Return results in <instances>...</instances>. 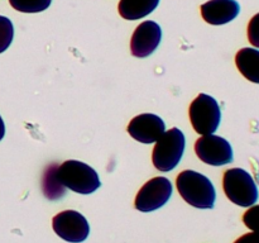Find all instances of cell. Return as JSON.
Instances as JSON below:
<instances>
[{
  "label": "cell",
  "instance_id": "obj_1",
  "mask_svg": "<svg viewBox=\"0 0 259 243\" xmlns=\"http://www.w3.org/2000/svg\"><path fill=\"white\" fill-rule=\"evenodd\" d=\"M177 190L187 204L197 209H212L217 191L209 177L194 170L180 172L176 179Z\"/></svg>",
  "mask_w": 259,
  "mask_h": 243
},
{
  "label": "cell",
  "instance_id": "obj_2",
  "mask_svg": "<svg viewBox=\"0 0 259 243\" xmlns=\"http://www.w3.org/2000/svg\"><path fill=\"white\" fill-rule=\"evenodd\" d=\"M55 174L63 186L77 194H93L101 185L98 172L88 164L77 159L65 161L56 169Z\"/></svg>",
  "mask_w": 259,
  "mask_h": 243
},
{
  "label": "cell",
  "instance_id": "obj_3",
  "mask_svg": "<svg viewBox=\"0 0 259 243\" xmlns=\"http://www.w3.org/2000/svg\"><path fill=\"white\" fill-rule=\"evenodd\" d=\"M223 187L228 199L235 205L249 208L258 201L259 191L254 179L249 172L239 167L225 171Z\"/></svg>",
  "mask_w": 259,
  "mask_h": 243
},
{
  "label": "cell",
  "instance_id": "obj_4",
  "mask_svg": "<svg viewBox=\"0 0 259 243\" xmlns=\"http://www.w3.org/2000/svg\"><path fill=\"white\" fill-rule=\"evenodd\" d=\"M185 146L186 139L181 129L172 128L164 132L156 142L152 153L154 167L162 172L172 171L181 161Z\"/></svg>",
  "mask_w": 259,
  "mask_h": 243
},
{
  "label": "cell",
  "instance_id": "obj_5",
  "mask_svg": "<svg viewBox=\"0 0 259 243\" xmlns=\"http://www.w3.org/2000/svg\"><path fill=\"white\" fill-rule=\"evenodd\" d=\"M190 120L195 132L201 136L214 134L222 122V110L212 96L200 94L190 105Z\"/></svg>",
  "mask_w": 259,
  "mask_h": 243
},
{
  "label": "cell",
  "instance_id": "obj_6",
  "mask_svg": "<svg viewBox=\"0 0 259 243\" xmlns=\"http://www.w3.org/2000/svg\"><path fill=\"white\" fill-rule=\"evenodd\" d=\"M172 190L174 187L167 177H153L141 187L136 196L134 207L139 212H154L168 201L172 195Z\"/></svg>",
  "mask_w": 259,
  "mask_h": 243
},
{
  "label": "cell",
  "instance_id": "obj_7",
  "mask_svg": "<svg viewBox=\"0 0 259 243\" xmlns=\"http://www.w3.org/2000/svg\"><path fill=\"white\" fill-rule=\"evenodd\" d=\"M52 228L58 237L70 243L83 242L90 233L88 219L76 210H63L55 215Z\"/></svg>",
  "mask_w": 259,
  "mask_h": 243
},
{
  "label": "cell",
  "instance_id": "obj_8",
  "mask_svg": "<svg viewBox=\"0 0 259 243\" xmlns=\"http://www.w3.org/2000/svg\"><path fill=\"white\" fill-rule=\"evenodd\" d=\"M195 152L202 162L211 166H224L233 162L234 158L232 144L215 134H206L197 139Z\"/></svg>",
  "mask_w": 259,
  "mask_h": 243
},
{
  "label": "cell",
  "instance_id": "obj_9",
  "mask_svg": "<svg viewBox=\"0 0 259 243\" xmlns=\"http://www.w3.org/2000/svg\"><path fill=\"white\" fill-rule=\"evenodd\" d=\"M162 39V29L153 20L141 23L134 30L131 40L132 55L143 58L157 50Z\"/></svg>",
  "mask_w": 259,
  "mask_h": 243
},
{
  "label": "cell",
  "instance_id": "obj_10",
  "mask_svg": "<svg viewBox=\"0 0 259 243\" xmlns=\"http://www.w3.org/2000/svg\"><path fill=\"white\" fill-rule=\"evenodd\" d=\"M166 132L163 119L156 114L144 113L134 116L128 126V133L144 144L154 143Z\"/></svg>",
  "mask_w": 259,
  "mask_h": 243
},
{
  "label": "cell",
  "instance_id": "obj_11",
  "mask_svg": "<svg viewBox=\"0 0 259 243\" xmlns=\"http://www.w3.org/2000/svg\"><path fill=\"white\" fill-rule=\"evenodd\" d=\"M240 5L237 0H209L201 5L204 20L212 25L230 23L239 15Z\"/></svg>",
  "mask_w": 259,
  "mask_h": 243
},
{
  "label": "cell",
  "instance_id": "obj_12",
  "mask_svg": "<svg viewBox=\"0 0 259 243\" xmlns=\"http://www.w3.org/2000/svg\"><path fill=\"white\" fill-rule=\"evenodd\" d=\"M235 65L247 80L259 84V50L245 47L238 51L235 56Z\"/></svg>",
  "mask_w": 259,
  "mask_h": 243
},
{
  "label": "cell",
  "instance_id": "obj_13",
  "mask_svg": "<svg viewBox=\"0 0 259 243\" xmlns=\"http://www.w3.org/2000/svg\"><path fill=\"white\" fill-rule=\"evenodd\" d=\"M159 0H120L119 14L126 20H138L151 14L158 7Z\"/></svg>",
  "mask_w": 259,
  "mask_h": 243
},
{
  "label": "cell",
  "instance_id": "obj_14",
  "mask_svg": "<svg viewBox=\"0 0 259 243\" xmlns=\"http://www.w3.org/2000/svg\"><path fill=\"white\" fill-rule=\"evenodd\" d=\"M52 167L51 166L48 169V171L46 172L45 180H43V189H45V195L50 199H57V197L63 196L65 194V186L61 184L60 181L56 177L55 171H52Z\"/></svg>",
  "mask_w": 259,
  "mask_h": 243
},
{
  "label": "cell",
  "instance_id": "obj_15",
  "mask_svg": "<svg viewBox=\"0 0 259 243\" xmlns=\"http://www.w3.org/2000/svg\"><path fill=\"white\" fill-rule=\"evenodd\" d=\"M15 10L22 13H40L48 9L52 0H9Z\"/></svg>",
  "mask_w": 259,
  "mask_h": 243
},
{
  "label": "cell",
  "instance_id": "obj_16",
  "mask_svg": "<svg viewBox=\"0 0 259 243\" xmlns=\"http://www.w3.org/2000/svg\"><path fill=\"white\" fill-rule=\"evenodd\" d=\"M14 38V27L9 18L0 15V53L7 51Z\"/></svg>",
  "mask_w": 259,
  "mask_h": 243
},
{
  "label": "cell",
  "instance_id": "obj_17",
  "mask_svg": "<svg viewBox=\"0 0 259 243\" xmlns=\"http://www.w3.org/2000/svg\"><path fill=\"white\" fill-rule=\"evenodd\" d=\"M243 222L245 227L252 232L259 233V205H252L243 215Z\"/></svg>",
  "mask_w": 259,
  "mask_h": 243
},
{
  "label": "cell",
  "instance_id": "obj_18",
  "mask_svg": "<svg viewBox=\"0 0 259 243\" xmlns=\"http://www.w3.org/2000/svg\"><path fill=\"white\" fill-rule=\"evenodd\" d=\"M248 39L254 48H259V13L250 19L248 24Z\"/></svg>",
  "mask_w": 259,
  "mask_h": 243
},
{
  "label": "cell",
  "instance_id": "obj_19",
  "mask_svg": "<svg viewBox=\"0 0 259 243\" xmlns=\"http://www.w3.org/2000/svg\"><path fill=\"white\" fill-rule=\"evenodd\" d=\"M234 243H259V233L252 232L238 238Z\"/></svg>",
  "mask_w": 259,
  "mask_h": 243
},
{
  "label": "cell",
  "instance_id": "obj_20",
  "mask_svg": "<svg viewBox=\"0 0 259 243\" xmlns=\"http://www.w3.org/2000/svg\"><path fill=\"white\" fill-rule=\"evenodd\" d=\"M4 136H5V124L4 122H3V118L0 116V141L4 138Z\"/></svg>",
  "mask_w": 259,
  "mask_h": 243
}]
</instances>
